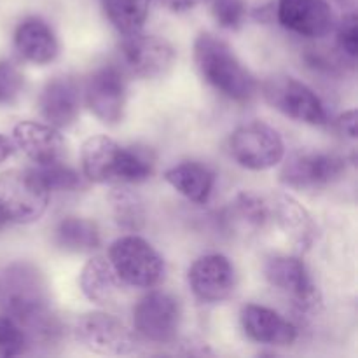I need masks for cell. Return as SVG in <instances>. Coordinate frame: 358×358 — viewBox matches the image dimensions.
Listing matches in <instances>:
<instances>
[{
	"label": "cell",
	"mask_w": 358,
	"mask_h": 358,
	"mask_svg": "<svg viewBox=\"0 0 358 358\" xmlns=\"http://www.w3.org/2000/svg\"><path fill=\"white\" fill-rule=\"evenodd\" d=\"M0 313L16 320L27 331L30 345H51L62 332L51 310L44 273L31 262L0 264Z\"/></svg>",
	"instance_id": "cell-1"
},
{
	"label": "cell",
	"mask_w": 358,
	"mask_h": 358,
	"mask_svg": "<svg viewBox=\"0 0 358 358\" xmlns=\"http://www.w3.org/2000/svg\"><path fill=\"white\" fill-rule=\"evenodd\" d=\"M87 180L96 184H140L150 178L154 157L140 147H122L107 135L87 138L80 149Z\"/></svg>",
	"instance_id": "cell-2"
},
{
	"label": "cell",
	"mask_w": 358,
	"mask_h": 358,
	"mask_svg": "<svg viewBox=\"0 0 358 358\" xmlns=\"http://www.w3.org/2000/svg\"><path fill=\"white\" fill-rule=\"evenodd\" d=\"M194 62L203 79L229 100L248 101L257 91V83L250 70L215 35H198L194 41Z\"/></svg>",
	"instance_id": "cell-3"
},
{
	"label": "cell",
	"mask_w": 358,
	"mask_h": 358,
	"mask_svg": "<svg viewBox=\"0 0 358 358\" xmlns=\"http://www.w3.org/2000/svg\"><path fill=\"white\" fill-rule=\"evenodd\" d=\"M51 192L34 170H7L0 173V215L10 224L37 222L45 213Z\"/></svg>",
	"instance_id": "cell-4"
},
{
	"label": "cell",
	"mask_w": 358,
	"mask_h": 358,
	"mask_svg": "<svg viewBox=\"0 0 358 358\" xmlns=\"http://www.w3.org/2000/svg\"><path fill=\"white\" fill-rule=\"evenodd\" d=\"M108 261L115 275L126 285L150 289L164 276V261L143 238L128 234L117 238L108 248Z\"/></svg>",
	"instance_id": "cell-5"
},
{
	"label": "cell",
	"mask_w": 358,
	"mask_h": 358,
	"mask_svg": "<svg viewBox=\"0 0 358 358\" xmlns=\"http://www.w3.org/2000/svg\"><path fill=\"white\" fill-rule=\"evenodd\" d=\"M73 339L98 355H129L136 352L138 336L121 318L103 311L77 317L72 327Z\"/></svg>",
	"instance_id": "cell-6"
},
{
	"label": "cell",
	"mask_w": 358,
	"mask_h": 358,
	"mask_svg": "<svg viewBox=\"0 0 358 358\" xmlns=\"http://www.w3.org/2000/svg\"><path fill=\"white\" fill-rule=\"evenodd\" d=\"M229 154L240 166L264 171L283 159L285 143L275 128L255 121L240 126L231 133Z\"/></svg>",
	"instance_id": "cell-7"
},
{
	"label": "cell",
	"mask_w": 358,
	"mask_h": 358,
	"mask_svg": "<svg viewBox=\"0 0 358 358\" xmlns=\"http://www.w3.org/2000/svg\"><path fill=\"white\" fill-rule=\"evenodd\" d=\"M119 62L124 73L140 79H157L166 76L175 63V49L157 35L135 31L121 38L117 45Z\"/></svg>",
	"instance_id": "cell-8"
},
{
	"label": "cell",
	"mask_w": 358,
	"mask_h": 358,
	"mask_svg": "<svg viewBox=\"0 0 358 358\" xmlns=\"http://www.w3.org/2000/svg\"><path fill=\"white\" fill-rule=\"evenodd\" d=\"M266 101L278 112L306 124L322 126L327 122L324 103L311 87L290 76L269 77L262 84Z\"/></svg>",
	"instance_id": "cell-9"
},
{
	"label": "cell",
	"mask_w": 358,
	"mask_h": 358,
	"mask_svg": "<svg viewBox=\"0 0 358 358\" xmlns=\"http://www.w3.org/2000/svg\"><path fill=\"white\" fill-rule=\"evenodd\" d=\"M133 325L136 336L147 341L171 343L180 329V304L170 294L152 290L133 308Z\"/></svg>",
	"instance_id": "cell-10"
},
{
	"label": "cell",
	"mask_w": 358,
	"mask_h": 358,
	"mask_svg": "<svg viewBox=\"0 0 358 358\" xmlns=\"http://www.w3.org/2000/svg\"><path fill=\"white\" fill-rule=\"evenodd\" d=\"M266 280L269 285L285 294L301 311H313L322 304L320 292L299 257L278 255L266 262Z\"/></svg>",
	"instance_id": "cell-11"
},
{
	"label": "cell",
	"mask_w": 358,
	"mask_h": 358,
	"mask_svg": "<svg viewBox=\"0 0 358 358\" xmlns=\"http://www.w3.org/2000/svg\"><path fill=\"white\" fill-rule=\"evenodd\" d=\"M84 98L87 108L101 122H121L126 110L124 70L117 65H105L94 70L86 83Z\"/></svg>",
	"instance_id": "cell-12"
},
{
	"label": "cell",
	"mask_w": 358,
	"mask_h": 358,
	"mask_svg": "<svg viewBox=\"0 0 358 358\" xmlns=\"http://www.w3.org/2000/svg\"><path fill=\"white\" fill-rule=\"evenodd\" d=\"M346 173V159L332 152H297L283 166L280 178L289 187L331 185Z\"/></svg>",
	"instance_id": "cell-13"
},
{
	"label": "cell",
	"mask_w": 358,
	"mask_h": 358,
	"mask_svg": "<svg viewBox=\"0 0 358 358\" xmlns=\"http://www.w3.org/2000/svg\"><path fill=\"white\" fill-rule=\"evenodd\" d=\"M187 283L201 303H222L236 289V269L226 255H203L189 268Z\"/></svg>",
	"instance_id": "cell-14"
},
{
	"label": "cell",
	"mask_w": 358,
	"mask_h": 358,
	"mask_svg": "<svg viewBox=\"0 0 358 358\" xmlns=\"http://www.w3.org/2000/svg\"><path fill=\"white\" fill-rule=\"evenodd\" d=\"M276 16L289 31L308 38H322L336 28L334 13L325 0H278Z\"/></svg>",
	"instance_id": "cell-15"
},
{
	"label": "cell",
	"mask_w": 358,
	"mask_h": 358,
	"mask_svg": "<svg viewBox=\"0 0 358 358\" xmlns=\"http://www.w3.org/2000/svg\"><path fill=\"white\" fill-rule=\"evenodd\" d=\"M269 219L301 250H308L318 236V226L311 213L287 192H275L268 198Z\"/></svg>",
	"instance_id": "cell-16"
},
{
	"label": "cell",
	"mask_w": 358,
	"mask_h": 358,
	"mask_svg": "<svg viewBox=\"0 0 358 358\" xmlns=\"http://www.w3.org/2000/svg\"><path fill=\"white\" fill-rule=\"evenodd\" d=\"M245 334L255 343L269 346H290L297 339V327L275 310L247 304L240 313Z\"/></svg>",
	"instance_id": "cell-17"
},
{
	"label": "cell",
	"mask_w": 358,
	"mask_h": 358,
	"mask_svg": "<svg viewBox=\"0 0 358 358\" xmlns=\"http://www.w3.org/2000/svg\"><path fill=\"white\" fill-rule=\"evenodd\" d=\"M14 147L21 150L35 164L59 161L66 150L65 138L58 128L35 121H23L13 129Z\"/></svg>",
	"instance_id": "cell-18"
},
{
	"label": "cell",
	"mask_w": 358,
	"mask_h": 358,
	"mask_svg": "<svg viewBox=\"0 0 358 358\" xmlns=\"http://www.w3.org/2000/svg\"><path fill=\"white\" fill-rule=\"evenodd\" d=\"M38 108L45 121L55 128H69L80 112V90L72 77H55L42 90Z\"/></svg>",
	"instance_id": "cell-19"
},
{
	"label": "cell",
	"mask_w": 358,
	"mask_h": 358,
	"mask_svg": "<svg viewBox=\"0 0 358 358\" xmlns=\"http://www.w3.org/2000/svg\"><path fill=\"white\" fill-rule=\"evenodd\" d=\"M14 48L21 58L35 65L55 62L59 52L58 38L48 21L38 16H28L14 30Z\"/></svg>",
	"instance_id": "cell-20"
},
{
	"label": "cell",
	"mask_w": 358,
	"mask_h": 358,
	"mask_svg": "<svg viewBox=\"0 0 358 358\" xmlns=\"http://www.w3.org/2000/svg\"><path fill=\"white\" fill-rule=\"evenodd\" d=\"M164 180L189 201L205 205L215 187V173L198 161H184L168 168Z\"/></svg>",
	"instance_id": "cell-21"
},
{
	"label": "cell",
	"mask_w": 358,
	"mask_h": 358,
	"mask_svg": "<svg viewBox=\"0 0 358 358\" xmlns=\"http://www.w3.org/2000/svg\"><path fill=\"white\" fill-rule=\"evenodd\" d=\"M84 296L94 304H110L121 289V280L115 275L110 261L101 255L90 259L79 276Z\"/></svg>",
	"instance_id": "cell-22"
},
{
	"label": "cell",
	"mask_w": 358,
	"mask_h": 358,
	"mask_svg": "<svg viewBox=\"0 0 358 358\" xmlns=\"http://www.w3.org/2000/svg\"><path fill=\"white\" fill-rule=\"evenodd\" d=\"M52 241L66 254H91L100 247L101 234L93 220L84 217H65L56 224Z\"/></svg>",
	"instance_id": "cell-23"
},
{
	"label": "cell",
	"mask_w": 358,
	"mask_h": 358,
	"mask_svg": "<svg viewBox=\"0 0 358 358\" xmlns=\"http://www.w3.org/2000/svg\"><path fill=\"white\" fill-rule=\"evenodd\" d=\"M105 16L122 35L140 31L149 16L150 0H100Z\"/></svg>",
	"instance_id": "cell-24"
},
{
	"label": "cell",
	"mask_w": 358,
	"mask_h": 358,
	"mask_svg": "<svg viewBox=\"0 0 358 358\" xmlns=\"http://www.w3.org/2000/svg\"><path fill=\"white\" fill-rule=\"evenodd\" d=\"M110 205L115 220L124 229L138 231L145 224L143 201L129 189H114L110 192Z\"/></svg>",
	"instance_id": "cell-25"
},
{
	"label": "cell",
	"mask_w": 358,
	"mask_h": 358,
	"mask_svg": "<svg viewBox=\"0 0 358 358\" xmlns=\"http://www.w3.org/2000/svg\"><path fill=\"white\" fill-rule=\"evenodd\" d=\"M34 173L49 192H73L83 187L80 175L73 168L62 163V159L37 164V168H34Z\"/></svg>",
	"instance_id": "cell-26"
},
{
	"label": "cell",
	"mask_w": 358,
	"mask_h": 358,
	"mask_svg": "<svg viewBox=\"0 0 358 358\" xmlns=\"http://www.w3.org/2000/svg\"><path fill=\"white\" fill-rule=\"evenodd\" d=\"M233 213L240 220L252 227H264L269 222L268 198L254 194V192H241L233 201Z\"/></svg>",
	"instance_id": "cell-27"
},
{
	"label": "cell",
	"mask_w": 358,
	"mask_h": 358,
	"mask_svg": "<svg viewBox=\"0 0 358 358\" xmlns=\"http://www.w3.org/2000/svg\"><path fill=\"white\" fill-rule=\"evenodd\" d=\"M30 346L27 331L7 315L0 313V357L13 358L27 353Z\"/></svg>",
	"instance_id": "cell-28"
},
{
	"label": "cell",
	"mask_w": 358,
	"mask_h": 358,
	"mask_svg": "<svg viewBox=\"0 0 358 358\" xmlns=\"http://www.w3.org/2000/svg\"><path fill=\"white\" fill-rule=\"evenodd\" d=\"M24 90V76L16 63L0 59V105H10Z\"/></svg>",
	"instance_id": "cell-29"
},
{
	"label": "cell",
	"mask_w": 358,
	"mask_h": 358,
	"mask_svg": "<svg viewBox=\"0 0 358 358\" xmlns=\"http://www.w3.org/2000/svg\"><path fill=\"white\" fill-rule=\"evenodd\" d=\"M212 14L219 27L238 30L247 16V6L243 0H212Z\"/></svg>",
	"instance_id": "cell-30"
},
{
	"label": "cell",
	"mask_w": 358,
	"mask_h": 358,
	"mask_svg": "<svg viewBox=\"0 0 358 358\" xmlns=\"http://www.w3.org/2000/svg\"><path fill=\"white\" fill-rule=\"evenodd\" d=\"M338 44L339 49L350 58H355L358 51V24L357 14L350 13L338 24Z\"/></svg>",
	"instance_id": "cell-31"
},
{
	"label": "cell",
	"mask_w": 358,
	"mask_h": 358,
	"mask_svg": "<svg viewBox=\"0 0 358 358\" xmlns=\"http://www.w3.org/2000/svg\"><path fill=\"white\" fill-rule=\"evenodd\" d=\"M336 126H338L339 131L343 135H346L348 138H355L357 136V110H346L345 114L339 115L336 119Z\"/></svg>",
	"instance_id": "cell-32"
},
{
	"label": "cell",
	"mask_w": 358,
	"mask_h": 358,
	"mask_svg": "<svg viewBox=\"0 0 358 358\" xmlns=\"http://www.w3.org/2000/svg\"><path fill=\"white\" fill-rule=\"evenodd\" d=\"M157 2L170 9L171 13H185V10L194 9L201 0H157Z\"/></svg>",
	"instance_id": "cell-33"
},
{
	"label": "cell",
	"mask_w": 358,
	"mask_h": 358,
	"mask_svg": "<svg viewBox=\"0 0 358 358\" xmlns=\"http://www.w3.org/2000/svg\"><path fill=\"white\" fill-rule=\"evenodd\" d=\"M14 154V142L6 135H0V163L9 159Z\"/></svg>",
	"instance_id": "cell-34"
},
{
	"label": "cell",
	"mask_w": 358,
	"mask_h": 358,
	"mask_svg": "<svg viewBox=\"0 0 358 358\" xmlns=\"http://www.w3.org/2000/svg\"><path fill=\"white\" fill-rule=\"evenodd\" d=\"M6 220H3V217L2 215H0V229H3V226H6Z\"/></svg>",
	"instance_id": "cell-35"
}]
</instances>
